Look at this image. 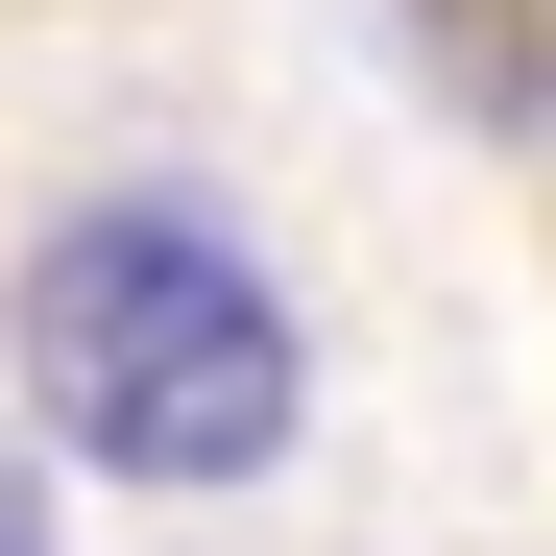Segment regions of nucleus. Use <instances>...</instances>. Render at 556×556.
<instances>
[{"mask_svg":"<svg viewBox=\"0 0 556 556\" xmlns=\"http://www.w3.org/2000/svg\"><path fill=\"white\" fill-rule=\"evenodd\" d=\"M0 363H25V435L73 484H146V508H218L315 435V339L194 169L49 194V242L0 266Z\"/></svg>","mask_w":556,"mask_h":556,"instance_id":"nucleus-1","label":"nucleus"},{"mask_svg":"<svg viewBox=\"0 0 556 556\" xmlns=\"http://www.w3.org/2000/svg\"><path fill=\"white\" fill-rule=\"evenodd\" d=\"M0 556H49V459L25 435H0Z\"/></svg>","mask_w":556,"mask_h":556,"instance_id":"nucleus-2","label":"nucleus"}]
</instances>
